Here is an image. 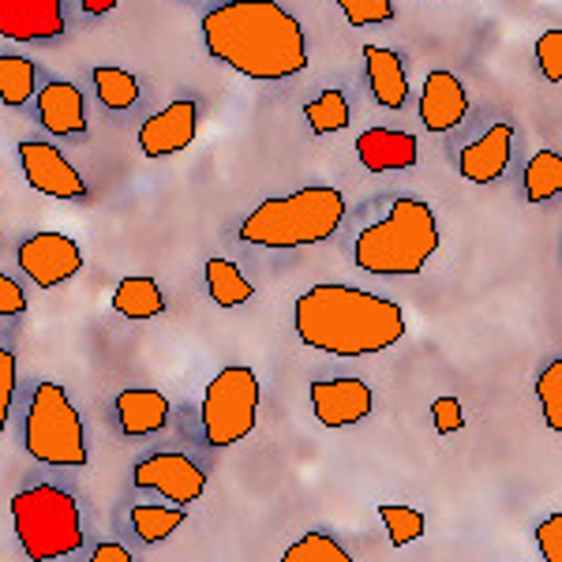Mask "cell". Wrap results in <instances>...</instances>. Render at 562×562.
<instances>
[{"mask_svg": "<svg viewBox=\"0 0 562 562\" xmlns=\"http://www.w3.org/2000/svg\"><path fill=\"white\" fill-rule=\"evenodd\" d=\"M203 42L214 60L259 83L293 79L307 68L304 26L278 0H225L211 8Z\"/></svg>", "mask_w": 562, "mask_h": 562, "instance_id": "obj_1", "label": "cell"}, {"mask_svg": "<svg viewBox=\"0 0 562 562\" xmlns=\"http://www.w3.org/2000/svg\"><path fill=\"white\" fill-rule=\"evenodd\" d=\"M296 338L330 357H375L405 338V312L357 285H312L293 307Z\"/></svg>", "mask_w": 562, "mask_h": 562, "instance_id": "obj_2", "label": "cell"}, {"mask_svg": "<svg viewBox=\"0 0 562 562\" xmlns=\"http://www.w3.org/2000/svg\"><path fill=\"white\" fill-rule=\"evenodd\" d=\"M439 251V222L424 199L402 195L379 222L364 225L352 244V259L368 274H420Z\"/></svg>", "mask_w": 562, "mask_h": 562, "instance_id": "obj_3", "label": "cell"}, {"mask_svg": "<svg viewBox=\"0 0 562 562\" xmlns=\"http://www.w3.org/2000/svg\"><path fill=\"white\" fill-rule=\"evenodd\" d=\"M346 222V195L338 188L312 184L293 195L262 199L240 222V240L256 248H307L323 244Z\"/></svg>", "mask_w": 562, "mask_h": 562, "instance_id": "obj_4", "label": "cell"}, {"mask_svg": "<svg viewBox=\"0 0 562 562\" xmlns=\"http://www.w3.org/2000/svg\"><path fill=\"white\" fill-rule=\"evenodd\" d=\"M12 525L23 555L49 562L83 548V521H79L76 495L53 484H34L12 495Z\"/></svg>", "mask_w": 562, "mask_h": 562, "instance_id": "obj_5", "label": "cell"}, {"mask_svg": "<svg viewBox=\"0 0 562 562\" xmlns=\"http://www.w3.org/2000/svg\"><path fill=\"white\" fill-rule=\"evenodd\" d=\"M23 442L34 461L57 469H83L90 461L79 409L60 383H38L23 424Z\"/></svg>", "mask_w": 562, "mask_h": 562, "instance_id": "obj_6", "label": "cell"}, {"mask_svg": "<svg viewBox=\"0 0 562 562\" xmlns=\"http://www.w3.org/2000/svg\"><path fill=\"white\" fill-rule=\"evenodd\" d=\"M203 435L214 450L237 447L256 431L259 420V375L244 364H229L206 383L203 394Z\"/></svg>", "mask_w": 562, "mask_h": 562, "instance_id": "obj_7", "label": "cell"}, {"mask_svg": "<svg viewBox=\"0 0 562 562\" xmlns=\"http://www.w3.org/2000/svg\"><path fill=\"white\" fill-rule=\"evenodd\" d=\"M15 259L38 289H57L60 281L76 278L83 270V251L68 233H34L31 240L20 244Z\"/></svg>", "mask_w": 562, "mask_h": 562, "instance_id": "obj_8", "label": "cell"}, {"mask_svg": "<svg viewBox=\"0 0 562 562\" xmlns=\"http://www.w3.org/2000/svg\"><path fill=\"white\" fill-rule=\"evenodd\" d=\"M132 480L135 487H154V492H161L177 506H192L206 492V473L188 454H177V450H161V454L143 458L132 469Z\"/></svg>", "mask_w": 562, "mask_h": 562, "instance_id": "obj_9", "label": "cell"}, {"mask_svg": "<svg viewBox=\"0 0 562 562\" xmlns=\"http://www.w3.org/2000/svg\"><path fill=\"white\" fill-rule=\"evenodd\" d=\"M20 161L23 173L31 180L34 192L49 195V199H83L87 195V180L76 166L60 154L53 143L42 139H23L20 143Z\"/></svg>", "mask_w": 562, "mask_h": 562, "instance_id": "obj_10", "label": "cell"}, {"mask_svg": "<svg viewBox=\"0 0 562 562\" xmlns=\"http://www.w3.org/2000/svg\"><path fill=\"white\" fill-rule=\"evenodd\" d=\"M307 397H312V413L323 428H349V424H360L371 416V386L364 379H349V375H338V379H315L307 386Z\"/></svg>", "mask_w": 562, "mask_h": 562, "instance_id": "obj_11", "label": "cell"}, {"mask_svg": "<svg viewBox=\"0 0 562 562\" xmlns=\"http://www.w3.org/2000/svg\"><path fill=\"white\" fill-rule=\"evenodd\" d=\"M199 132V105L192 98L169 102L161 113H154L139 128V150L147 158H166V154H180L195 143Z\"/></svg>", "mask_w": 562, "mask_h": 562, "instance_id": "obj_12", "label": "cell"}, {"mask_svg": "<svg viewBox=\"0 0 562 562\" xmlns=\"http://www.w3.org/2000/svg\"><path fill=\"white\" fill-rule=\"evenodd\" d=\"M0 34L12 42H49L65 34L60 0H0Z\"/></svg>", "mask_w": 562, "mask_h": 562, "instance_id": "obj_13", "label": "cell"}, {"mask_svg": "<svg viewBox=\"0 0 562 562\" xmlns=\"http://www.w3.org/2000/svg\"><path fill=\"white\" fill-rule=\"evenodd\" d=\"M469 116V94L461 87V79L454 71H442L435 68L424 79L420 90V124L435 135L442 132H454L461 121Z\"/></svg>", "mask_w": 562, "mask_h": 562, "instance_id": "obj_14", "label": "cell"}, {"mask_svg": "<svg viewBox=\"0 0 562 562\" xmlns=\"http://www.w3.org/2000/svg\"><path fill=\"white\" fill-rule=\"evenodd\" d=\"M514 154V128L506 121H495L484 135H476L465 150L458 154V173L473 184H495L506 173Z\"/></svg>", "mask_w": 562, "mask_h": 562, "instance_id": "obj_15", "label": "cell"}, {"mask_svg": "<svg viewBox=\"0 0 562 562\" xmlns=\"http://www.w3.org/2000/svg\"><path fill=\"white\" fill-rule=\"evenodd\" d=\"M357 158L368 173H402L420 161V143L413 132L368 128L357 135Z\"/></svg>", "mask_w": 562, "mask_h": 562, "instance_id": "obj_16", "label": "cell"}, {"mask_svg": "<svg viewBox=\"0 0 562 562\" xmlns=\"http://www.w3.org/2000/svg\"><path fill=\"white\" fill-rule=\"evenodd\" d=\"M38 116L53 135H83L87 132V105L83 90L68 79H53L49 87L38 90Z\"/></svg>", "mask_w": 562, "mask_h": 562, "instance_id": "obj_17", "label": "cell"}, {"mask_svg": "<svg viewBox=\"0 0 562 562\" xmlns=\"http://www.w3.org/2000/svg\"><path fill=\"white\" fill-rule=\"evenodd\" d=\"M364 68H368V87H371L375 105L402 109L405 102H409V76H405V65L394 49L364 45Z\"/></svg>", "mask_w": 562, "mask_h": 562, "instance_id": "obj_18", "label": "cell"}, {"mask_svg": "<svg viewBox=\"0 0 562 562\" xmlns=\"http://www.w3.org/2000/svg\"><path fill=\"white\" fill-rule=\"evenodd\" d=\"M116 420H121V431L128 439H143V435H154L169 424V397L161 390H121L116 397Z\"/></svg>", "mask_w": 562, "mask_h": 562, "instance_id": "obj_19", "label": "cell"}, {"mask_svg": "<svg viewBox=\"0 0 562 562\" xmlns=\"http://www.w3.org/2000/svg\"><path fill=\"white\" fill-rule=\"evenodd\" d=\"M113 307L132 323L154 319V315L166 312V296H161L158 281L154 278H124L113 289Z\"/></svg>", "mask_w": 562, "mask_h": 562, "instance_id": "obj_20", "label": "cell"}, {"mask_svg": "<svg viewBox=\"0 0 562 562\" xmlns=\"http://www.w3.org/2000/svg\"><path fill=\"white\" fill-rule=\"evenodd\" d=\"M203 274H206V289H211V301L217 307H240L256 296V285L229 259H206Z\"/></svg>", "mask_w": 562, "mask_h": 562, "instance_id": "obj_21", "label": "cell"}, {"mask_svg": "<svg viewBox=\"0 0 562 562\" xmlns=\"http://www.w3.org/2000/svg\"><path fill=\"white\" fill-rule=\"evenodd\" d=\"M184 521H188V510H180V506H177V510H173V506H154V503L150 506L147 503L132 506V532L143 543L169 540Z\"/></svg>", "mask_w": 562, "mask_h": 562, "instance_id": "obj_22", "label": "cell"}, {"mask_svg": "<svg viewBox=\"0 0 562 562\" xmlns=\"http://www.w3.org/2000/svg\"><path fill=\"white\" fill-rule=\"evenodd\" d=\"M34 79H38V68L31 60L15 57V53H0V105L20 109L31 102Z\"/></svg>", "mask_w": 562, "mask_h": 562, "instance_id": "obj_23", "label": "cell"}, {"mask_svg": "<svg viewBox=\"0 0 562 562\" xmlns=\"http://www.w3.org/2000/svg\"><path fill=\"white\" fill-rule=\"evenodd\" d=\"M562 192V158L555 150H540L525 166V199L529 203H548Z\"/></svg>", "mask_w": 562, "mask_h": 562, "instance_id": "obj_24", "label": "cell"}, {"mask_svg": "<svg viewBox=\"0 0 562 562\" xmlns=\"http://www.w3.org/2000/svg\"><path fill=\"white\" fill-rule=\"evenodd\" d=\"M90 76H94L98 102H102L105 109H113V113H124V109H132L135 102H139V79H135L132 71H124V68H94Z\"/></svg>", "mask_w": 562, "mask_h": 562, "instance_id": "obj_25", "label": "cell"}, {"mask_svg": "<svg viewBox=\"0 0 562 562\" xmlns=\"http://www.w3.org/2000/svg\"><path fill=\"white\" fill-rule=\"evenodd\" d=\"M304 116H307V124H312L315 135H330V132L349 128L352 109H349V98L341 94V90H323L319 98H312V102L304 105Z\"/></svg>", "mask_w": 562, "mask_h": 562, "instance_id": "obj_26", "label": "cell"}, {"mask_svg": "<svg viewBox=\"0 0 562 562\" xmlns=\"http://www.w3.org/2000/svg\"><path fill=\"white\" fill-rule=\"evenodd\" d=\"M285 562H352V555L330 532H304L285 548Z\"/></svg>", "mask_w": 562, "mask_h": 562, "instance_id": "obj_27", "label": "cell"}, {"mask_svg": "<svg viewBox=\"0 0 562 562\" xmlns=\"http://www.w3.org/2000/svg\"><path fill=\"white\" fill-rule=\"evenodd\" d=\"M379 518H383L386 532H390V543H394V548H405V543L420 540V537H424V529H428L424 514H420V510H413V506L383 503V506H379Z\"/></svg>", "mask_w": 562, "mask_h": 562, "instance_id": "obj_28", "label": "cell"}, {"mask_svg": "<svg viewBox=\"0 0 562 562\" xmlns=\"http://www.w3.org/2000/svg\"><path fill=\"white\" fill-rule=\"evenodd\" d=\"M537 397L543 409V424L551 431H562V360H551L537 379Z\"/></svg>", "mask_w": 562, "mask_h": 562, "instance_id": "obj_29", "label": "cell"}, {"mask_svg": "<svg viewBox=\"0 0 562 562\" xmlns=\"http://www.w3.org/2000/svg\"><path fill=\"white\" fill-rule=\"evenodd\" d=\"M341 15L349 26H379L394 20V4L390 0H338Z\"/></svg>", "mask_w": 562, "mask_h": 562, "instance_id": "obj_30", "label": "cell"}, {"mask_svg": "<svg viewBox=\"0 0 562 562\" xmlns=\"http://www.w3.org/2000/svg\"><path fill=\"white\" fill-rule=\"evenodd\" d=\"M537 65L543 71V79L548 83H562V31H548L540 34L537 42Z\"/></svg>", "mask_w": 562, "mask_h": 562, "instance_id": "obj_31", "label": "cell"}, {"mask_svg": "<svg viewBox=\"0 0 562 562\" xmlns=\"http://www.w3.org/2000/svg\"><path fill=\"white\" fill-rule=\"evenodd\" d=\"M15 357L0 346V431L8 428V416H12V402H15Z\"/></svg>", "mask_w": 562, "mask_h": 562, "instance_id": "obj_32", "label": "cell"}, {"mask_svg": "<svg viewBox=\"0 0 562 562\" xmlns=\"http://www.w3.org/2000/svg\"><path fill=\"white\" fill-rule=\"evenodd\" d=\"M431 420L439 435H454L465 428V409H461L458 397H435L431 402Z\"/></svg>", "mask_w": 562, "mask_h": 562, "instance_id": "obj_33", "label": "cell"}, {"mask_svg": "<svg viewBox=\"0 0 562 562\" xmlns=\"http://www.w3.org/2000/svg\"><path fill=\"white\" fill-rule=\"evenodd\" d=\"M537 543H540V555L548 562H562V514H551L548 521H540Z\"/></svg>", "mask_w": 562, "mask_h": 562, "instance_id": "obj_34", "label": "cell"}, {"mask_svg": "<svg viewBox=\"0 0 562 562\" xmlns=\"http://www.w3.org/2000/svg\"><path fill=\"white\" fill-rule=\"evenodd\" d=\"M26 312V293L15 278L0 274V319H15V315Z\"/></svg>", "mask_w": 562, "mask_h": 562, "instance_id": "obj_35", "label": "cell"}, {"mask_svg": "<svg viewBox=\"0 0 562 562\" xmlns=\"http://www.w3.org/2000/svg\"><path fill=\"white\" fill-rule=\"evenodd\" d=\"M90 559L94 562H132L128 548H121V543H98V548L90 551Z\"/></svg>", "mask_w": 562, "mask_h": 562, "instance_id": "obj_36", "label": "cell"}, {"mask_svg": "<svg viewBox=\"0 0 562 562\" xmlns=\"http://www.w3.org/2000/svg\"><path fill=\"white\" fill-rule=\"evenodd\" d=\"M79 8H83L87 15H109L116 8V0H79Z\"/></svg>", "mask_w": 562, "mask_h": 562, "instance_id": "obj_37", "label": "cell"}]
</instances>
